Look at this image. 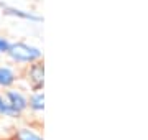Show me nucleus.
<instances>
[{
	"instance_id": "f257e3e1",
	"label": "nucleus",
	"mask_w": 148,
	"mask_h": 140,
	"mask_svg": "<svg viewBox=\"0 0 148 140\" xmlns=\"http://www.w3.org/2000/svg\"><path fill=\"white\" fill-rule=\"evenodd\" d=\"M8 59L15 65H32L35 61H40L43 58L41 49L33 46L30 43H25V41H15L12 43L8 53H7Z\"/></svg>"
},
{
	"instance_id": "f03ea898",
	"label": "nucleus",
	"mask_w": 148,
	"mask_h": 140,
	"mask_svg": "<svg viewBox=\"0 0 148 140\" xmlns=\"http://www.w3.org/2000/svg\"><path fill=\"white\" fill-rule=\"evenodd\" d=\"M25 79H27L32 92L43 91V84H45V65H43L41 59L27 66V69H25Z\"/></svg>"
},
{
	"instance_id": "7ed1b4c3",
	"label": "nucleus",
	"mask_w": 148,
	"mask_h": 140,
	"mask_svg": "<svg viewBox=\"0 0 148 140\" xmlns=\"http://www.w3.org/2000/svg\"><path fill=\"white\" fill-rule=\"evenodd\" d=\"M3 96H5V99L8 101V104L12 106V109L16 112L18 117H21L28 110V96L21 89H16V87L7 89L3 92Z\"/></svg>"
},
{
	"instance_id": "20e7f679",
	"label": "nucleus",
	"mask_w": 148,
	"mask_h": 140,
	"mask_svg": "<svg viewBox=\"0 0 148 140\" xmlns=\"http://www.w3.org/2000/svg\"><path fill=\"white\" fill-rule=\"evenodd\" d=\"M18 82V73L10 65H0V89H12Z\"/></svg>"
},
{
	"instance_id": "39448f33",
	"label": "nucleus",
	"mask_w": 148,
	"mask_h": 140,
	"mask_svg": "<svg viewBox=\"0 0 148 140\" xmlns=\"http://www.w3.org/2000/svg\"><path fill=\"white\" fill-rule=\"evenodd\" d=\"M28 110L33 114H41L45 110V92L35 91L28 96Z\"/></svg>"
},
{
	"instance_id": "423d86ee",
	"label": "nucleus",
	"mask_w": 148,
	"mask_h": 140,
	"mask_svg": "<svg viewBox=\"0 0 148 140\" xmlns=\"http://www.w3.org/2000/svg\"><path fill=\"white\" fill-rule=\"evenodd\" d=\"M13 140H45L43 135L30 125H23L13 132Z\"/></svg>"
},
{
	"instance_id": "0eeeda50",
	"label": "nucleus",
	"mask_w": 148,
	"mask_h": 140,
	"mask_svg": "<svg viewBox=\"0 0 148 140\" xmlns=\"http://www.w3.org/2000/svg\"><path fill=\"white\" fill-rule=\"evenodd\" d=\"M3 13L10 16H15V18H23V20H30V22H41L43 18L33 12H27V10H20V8H15V7H3Z\"/></svg>"
},
{
	"instance_id": "6e6552de",
	"label": "nucleus",
	"mask_w": 148,
	"mask_h": 140,
	"mask_svg": "<svg viewBox=\"0 0 148 140\" xmlns=\"http://www.w3.org/2000/svg\"><path fill=\"white\" fill-rule=\"evenodd\" d=\"M0 117H10V119H18L16 112L12 109L8 101L5 99L3 94H0Z\"/></svg>"
},
{
	"instance_id": "1a4fd4ad",
	"label": "nucleus",
	"mask_w": 148,
	"mask_h": 140,
	"mask_svg": "<svg viewBox=\"0 0 148 140\" xmlns=\"http://www.w3.org/2000/svg\"><path fill=\"white\" fill-rule=\"evenodd\" d=\"M12 46V41L5 36H0V54H7Z\"/></svg>"
},
{
	"instance_id": "9d476101",
	"label": "nucleus",
	"mask_w": 148,
	"mask_h": 140,
	"mask_svg": "<svg viewBox=\"0 0 148 140\" xmlns=\"http://www.w3.org/2000/svg\"><path fill=\"white\" fill-rule=\"evenodd\" d=\"M0 7H2V8H3V7H5V3H3V2H2V0H0Z\"/></svg>"
}]
</instances>
